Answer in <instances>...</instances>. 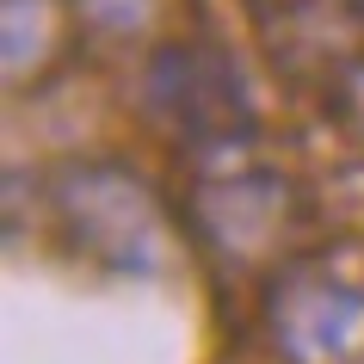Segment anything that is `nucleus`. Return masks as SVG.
I'll use <instances>...</instances> for the list:
<instances>
[{"label":"nucleus","instance_id":"nucleus-1","mask_svg":"<svg viewBox=\"0 0 364 364\" xmlns=\"http://www.w3.org/2000/svg\"><path fill=\"white\" fill-rule=\"evenodd\" d=\"M50 204H56L62 229L93 253L99 266L124 272V278H154L173 259V229L161 216V198L136 167L124 161H68L50 179Z\"/></svg>","mask_w":364,"mask_h":364},{"label":"nucleus","instance_id":"nucleus-2","mask_svg":"<svg viewBox=\"0 0 364 364\" xmlns=\"http://www.w3.org/2000/svg\"><path fill=\"white\" fill-rule=\"evenodd\" d=\"M142 99L186 149H241L253 136L247 80L210 43H167V50H154Z\"/></svg>","mask_w":364,"mask_h":364},{"label":"nucleus","instance_id":"nucleus-3","mask_svg":"<svg viewBox=\"0 0 364 364\" xmlns=\"http://www.w3.org/2000/svg\"><path fill=\"white\" fill-rule=\"evenodd\" d=\"M266 327L290 364H364V290L327 266H290L266 290Z\"/></svg>","mask_w":364,"mask_h":364},{"label":"nucleus","instance_id":"nucleus-4","mask_svg":"<svg viewBox=\"0 0 364 364\" xmlns=\"http://www.w3.org/2000/svg\"><path fill=\"white\" fill-rule=\"evenodd\" d=\"M198 223L223 253H253L266 247L272 229L284 223V179L278 173H235L210 179L198 192Z\"/></svg>","mask_w":364,"mask_h":364},{"label":"nucleus","instance_id":"nucleus-5","mask_svg":"<svg viewBox=\"0 0 364 364\" xmlns=\"http://www.w3.org/2000/svg\"><path fill=\"white\" fill-rule=\"evenodd\" d=\"M56 50V0H0V56L6 80H25Z\"/></svg>","mask_w":364,"mask_h":364},{"label":"nucleus","instance_id":"nucleus-6","mask_svg":"<svg viewBox=\"0 0 364 364\" xmlns=\"http://www.w3.org/2000/svg\"><path fill=\"white\" fill-rule=\"evenodd\" d=\"M75 6L99 31H117V38H130V31H142L154 19V0H75Z\"/></svg>","mask_w":364,"mask_h":364}]
</instances>
